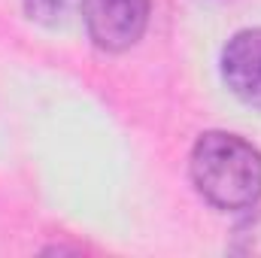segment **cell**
<instances>
[{
	"label": "cell",
	"instance_id": "cell-1",
	"mask_svg": "<svg viewBox=\"0 0 261 258\" xmlns=\"http://www.w3.org/2000/svg\"><path fill=\"white\" fill-rule=\"evenodd\" d=\"M197 194L216 210H252L261 200V152L231 131H203L189 155Z\"/></svg>",
	"mask_w": 261,
	"mask_h": 258
},
{
	"label": "cell",
	"instance_id": "cell-2",
	"mask_svg": "<svg viewBox=\"0 0 261 258\" xmlns=\"http://www.w3.org/2000/svg\"><path fill=\"white\" fill-rule=\"evenodd\" d=\"M152 0H82L79 15L88 40L110 55L128 52L146 34Z\"/></svg>",
	"mask_w": 261,
	"mask_h": 258
},
{
	"label": "cell",
	"instance_id": "cell-3",
	"mask_svg": "<svg viewBox=\"0 0 261 258\" xmlns=\"http://www.w3.org/2000/svg\"><path fill=\"white\" fill-rule=\"evenodd\" d=\"M222 79L237 100L261 110V28L237 31L225 43Z\"/></svg>",
	"mask_w": 261,
	"mask_h": 258
},
{
	"label": "cell",
	"instance_id": "cell-4",
	"mask_svg": "<svg viewBox=\"0 0 261 258\" xmlns=\"http://www.w3.org/2000/svg\"><path fill=\"white\" fill-rule=\"evenodd\" d=\"M82 0H24V12L31 21L43 28H64L79 15Z\"/></svg>",
	"mask_w": 261,
	"mask_h": 258
},
{
	"label": "cell",
	"instance_id": "cell-5",
	"mask_svg": "<svg viewBox=\"0 0 261 258\" xmlns=\"http://www.w3.org/2000/svg\"><path fill=\"white\" fill-rule=\"evenodd\" d=\"M225 249L231 255H261V210L243 216L231 228V237H228Z\"/></svg>",
	"mask_w": 261,
	"mask_h": 258
}]
</instances>
